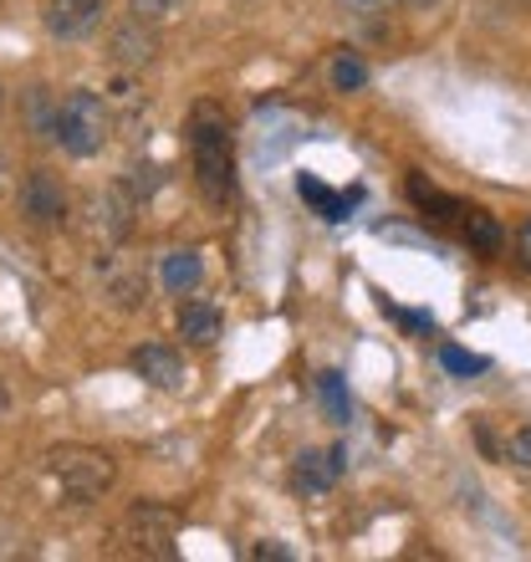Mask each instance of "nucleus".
Here are the masks:
<instances>
[{
	"label": "nucleus",
	"instance_id": "nucleus-1",
	"mask_svg": "<svg viewBox=\"0 0 531 562\" xmlns=\"http://www.w3.org/2000/svg\"><path fill=\"white\" fill-rule=\"evenodd\" d=\"M190 154H194V184L215 210L236 200V138L221 103H194L190 113Z\"/></svg>",
	"mask_w": 531,
	"mask_h": 562
},
{
	"label": "nucleus",
	"instance_id": "nucleus-2",
	"mask_svg": "<svg viewBox=\"0 0 531 562\" xmlns=\"http://www.w3.org/2000/svg\"><path fill=\"white\" fill-rule=\"evenodd\" d=\"M108 134H113V108H108V98H98V92H88V88L67 92L57 103V113H52V138H57L72 159L103 154Z\"/></svg>",
	"mask_w": 531,
	"mask_h": 562
},
{
	"label": "nucleus",
	"instance_id": "nucleus-3",
	"mask_svg": "<svg viewBox=\"0 0 531 562\" xmlns=\"http://www.w3.org/2000/svg\"><path fill=\"white\" fill-rule=\"evenodd\" d=\"M46 465H52V481L61 486V496H72V502H98L118 481V460L98 445H57Z\"/></svg>",
	"mask_w": 531,
	"mask_h": 562
},
{
	"label": "nucleus",
	"instance_id": "nucleus-4",
	"mask_svg": "<svg viewBox=\"0 0 531 562\" xmlns=\"http://www.w3.org/2000/svg\"><path fill=\"white\" fill-rule=\"evenodd\" d=\"M174 537H179V512L174 506L138 502L128 517H123V542H133L144 558H169V552H174Z\"/></svg>",
	"mask_w": 531,
	"mask_h": 562
},
{
	"label": "nucleus",
	"instance_id": "nucleus-5",
	"mask_svg": "<svg viewBox=\"0 0 531 562\" xmlns=\"http://www.w3.org/2000/svg\"><path fill=\"white\" fill-rule=\"evenodd\" d=\"M21 215H26L31 225H42V231H57L61 221H67V190H61V179L52 175V169H31L26 179H21Z\"/></svg>",
	"mask_w": 531,
	"mask_h": 562
},
{
	"label": "nucleus",
	"instance_id": "nucleus-6",
	"mask_svg": "<svg viewBox=\"0 0 531 562\" xmlns=\"http://www.w3.org/2000/svg\"><path fill=\"white\" fill-rule=\"evenodd\" d=\"M128 369L138 373L148 389H163V394H179V389L190 384V369H184V358H179L169 342H144V348H133Z\"/></svg>",
	"mask_w": 531,
	"mask_h": 562
},
{
	"label": "nucleus",
	"instance_id": "nucleus-7",
	"mask_svg": "<svg viewBox=\"0 0 531 562\" xmlns=\"http://www.w3.org/2000/svg\"><path fill=\"white\" fill-rule=\"evenodd\" d=\"M103 15H108V0H46L42 21L57 42H82V36H92L103 26Z\"/></svg>",
	"mask_w": 531,
	"mask_h": 562
},
{
	"label": "nucleus",
	"instance_id": "nucleus-8",
	"mask_svg": "<svg viewBox=\"0 0 531 562\" xmlns=\"http://www.w3.org/2000/svg\"><path fill=\"white\" fill-rule=\"evenodd\" d=\"M133 200L123 184H113V190H103V194H92V240H103V251H113L123 236H128V225H133Z\"/></svg>",
	"mask_w": 531,
	"mask_h": 562
},
{
	"label": "nucleus",
	"instance_id": "nucleus-9",
	"mask_svg": "<svg viewBox=\"0 0 531 562\" xmlns=\"http://www.w3.org/2000/svg\"><path fill=\"white\" fill-rule=\"evenodd\" d=\"M342 465H348V450H302L292 465V491H302V496H323V491L338 486Z\"/></svg>",
	"mask_w": 531,
	"mask_h": 562
},
{
	"label": "nucleus",
	"instance_id": "nucleus-10",
	"mask_svg": "<svg viewBox=\"0 0 531 562\" xmlns=\"http://www.w3.org/2000/svg\"><path fill=\"white\" fill-rule=\"evenodd\" d=\"M154 57H159V31L148 21H128V26L113 31V61L118 67H148Z\"/></svg>",
	"mask_w": 531,
	"mask_h": 562
},
{
	"label": "nucleus",
	"instance_id": "nucleus-11",
	"mask_svg": "<svg viewBox=\"0 0 531 562\" xmlns=\"http://www.w3.org/2000/svg\"><path fill=\"white\" fill-rule=\"evenodd\" d=\"M225 333V317L215 302H179V338L194 342V348H210V342H221Z\"/></svg>",
	"mask_w": 531,
	"mask_h": 562
},
{
	"label": "nucleus",
	"instance_id": "nucleus-12",
	"mask_svg": "<svg viewBox=\"0 0 531 562\" xmlns=\"http://www.w3.org/2000/svg\"><path fill=\"white\" fill-rule=\"evenodd\" d=\"M103 281H108V296H113L118 307H138V302H144V277L123 267L118 251H103Z\"/></svg>",
	"mask_w": 531,
	"mask_h": 562
},
{
	"label": "nucleus",
	"instance_id": "nucleus-13",
	"mask_svg": "<svg viewBox=\"0 0 531 562\" xmlns=\"http://www.w3.org/2000/svg\"><path fill=\"white\" fill-rule=\"evenodd\" d=\"M296 190H302V200H312V210H317V215H323V221H348V215H353V205L358 200H363V194L358 190H348V194H332L327 190V184H317V179H296Z\"/></svg>",
	"mask_w": 531,
	"mask_h": 562
},
{
	"label": "nucleus",
	"instance_id": "nucleus-14",
	"mask_svg": "<svg viewBox=\"0 0 531 562\" xmlns=\"http://www.w3.org/2000/svg\"><path fill=\"white\" fill-rule=\"evenodd\" d=\"M159 277H163V292L184 296V292H194V286H200L205 261H200V251H169V256H163V267H159Z\"/></svg>",
	"mask_w": 531,
	"mask_h": 562
},
{
	"label": "nucleus",
	"instance_id": "nucleus-15",
	"mask_svg": "<svg viewBox=\"0 0 531 562\" xmlns=\"http://www.w3.org/2000/svg\"><path fill=\"white\" fill-rule=\"evenodd\" d=\"M409 200L425 210V215H434V221H455V215H465V205H460V200H450L444 190H434L425 175H409Z\"/></svg>",
	"mask_w": 531,
	"mask_h": 562
},
{
	"label": "nucleus",
	"instance_id": "nucleus-16",
	"mask_svg": "<svg viewBox=\"0 0 531 562\" xmlns=\"http://www.w3.org/2000/svg\"><path fill=\"white\" fill-rule=\"evenodd\" d=\"M317 400H323L332 425H348V419H353V400H348V389H342V373H332V369L317 373Z\"/></svg>",
	"mask_w": 531,
	"mask_h": 562
},
{
	"label": "nucleus",
	"instance_id": "nucleus-17",
	"mask_svg": "<svg viewBox=\"0 0 531 562\" xmlns=\"http://www.w3.org/2000/svg\"><path fill=\"white\" fill-rule=\"evenodd\" d=\"M465 240H471L475 251L496 256L506 236H501V225H496V215H490V210H465Z\"/></svg>",
	"mask_w": 531,
	"mask_h": 562
},
{
	"label": "nucleus",
	"instance_id": "nucleus-18",
	"mask_svg": "<svg viewBox=\"0 0 531 562\" xmlns=\"http://www.w3.org/2000/svg\"><path fill=\"white\" fill-rule=\"evenodd\" d=\"M327 82H332V92H358V88H369V67L353 52H338L332 67H327Z\"/></svg>",
	"mask_w": 531,
	"mask_h": 562
},
{
	"label": "nucleus",
	"instance_id": "nucleus-19",
	"mask_svg": "<svg viewBox=\"0 0 531 562\" xmlns=\"http://www.w3.org/2000/svg\"><path fill=\"white\" fill-rule=\"evenodd\" d=\"M103 98H108V108H118V113H138V108L148 103V92L138 88V82H133L128 72H118V77H113V82H108V92H103Z\"/></svg>",
	"mask_w": 531,
	"mask_h": 562
},
{
	"label": "nucleus",
	"instance_id": "nucleus-20",
	"mask_svg": "<svg viewBox=\"0 0 531 562\" xmlns=\"http://www.w3.org/2000/svg\"><path fill=\"white\" fill-rule=\"evenodd\" d=\"M190 0H128L133 21H148V26H163V21H174Z\"/></svg>",
	"mask_w": 531,
	"mask_h": 562
},
{
	"label": "nucleus",
	"instance_id": "nucleus-21",
	"mask_svg": "<svg viewBox=\"0 0 531 562\" xmlns=\"http://www.w3.org/2000/svg\"><path fill=\"white\" fill-rule=\"evenodd\" d=\"M506 465H517V471H531V425H521V429H511L506 435Z\"/></svg>",
	"mask_w": 531,
	"mask_h": 562
},
{
	"label": "nucleus",
	"instance_id": "nucleus-22",
	"mask_svg": "<svg viewBox=\"0 0 531 562\" xmlns=\"http://www.w3.org/2000/svg\"><path fill=\"white\" fill-rule=\"evenodd\" d=\"M440 363L450 373H465V379H471V373H486V358L465 353V348H440Z\"/></svg>",
	"mask_w": 531,
	"mask_h": 562
},
{
	"label": "nucleus",
	"instance_id": "nucleus-23",
	"mask_svg": "<svg viewBox=\"0 0 531 562\" xmlns=\"http://www.w3.org/2000/svg\"><path fill=\"white\" fill-rule=\"evenodd\" d=\"M342 11L353 15H379V11H394V5H404V0H338Z\"/></svg>",
	"mask_w": 531,
	"mask_h": 562
},
{
	"label": "nucleus",
	"instance_id": "nucleus-24",
	"mask_svg": "<svg viewBox=\"0 0 531 562\" xmlns=\"http://www.w3.org/2000/svg\"><path fill=\"white\" fill-rule=\"evenodd\" d=\"M517 261L531 271V221H521V231H517Z\"/></svg>",
	"mask_w": 531,
	"mask_h": 562
},
{
	"label": "nucleus",
	"instance_id": "nucleus-25",
	"mask_svg": "<svg viewBox=\"0 0 531 562\" xmlns=\"http://www.w3.org/2000/svg\"><path fill=\"white\" fill-rule=\"evenodd\" d=\"M256 558H276V562H286L292 552H286V548H256Z\"/></svg>",
	"mask_w": 531,
	"mask_h": 562
},
{
	"label": "nucleus",
	"instance_id": "nucleus-26",
	"mask_svg": "<svg viewBox=\"0 0 531 562\" xmlns=\"http://www.w3.org/2000/svg\"><path fill=\"white\" fill-rule=\"evenodd\" d=\"M5 184H11V164H5V154H0V194H5Z\"/></svg>",
	"mask_w": 531,
	"mask_h": 562
},
{
	"label": "nucleus",
	"instance_id": "nucleus-27",
	"mask_svg": "<svg viewBox=\"0 0 531 562\" xmlns=\"http://www.w3.org/2000/svg\"><path fill=\"white\" fill-rule=\"evenodd\" d=\"M5 409H11V394H5V389H0V415H5Z\"/></svg>",
	"mask_w": 531,
	"mask_h": 562
},
{
	"label": "nucleus",
	"instance_id": "nucleus-28",
	"mask_svg": "<svg viewBox=\"0 0 531 562\" xmlns=\"http://www.w3.org/2000/svg\"><path fill=\"white\" fill-rule=\"evenodd\" d=\"M404 5H429V0H404Z\"/></svg>",
	"mask_w": 531,
	"mask_h": 562
},
{
	"label": "nucleus",
	"instance_id": "nucleus-29",
	"mask_svg": "<svg viewBox=\"0 0 531 562\" xmlns=\"http://www.w3.org/2000/svg\"><path fill=\"white\" fill-rule=\"evenodd\" d=\"M0 108H5V88H0Z\"/></svg>",
	"mask_w": 531,
	"mask_h": 562
}]
</instances>
